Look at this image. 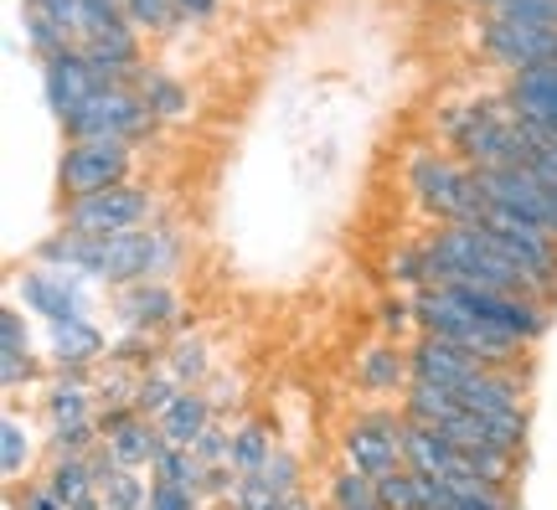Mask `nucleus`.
<instances>
[{
    "instance_id": "obj_19",
    "label": "nucleus",
    "mask_w": 557,
    "mask_h": 510,
    "mask_svg": "<svg viewBox=\"0 0 557 510\" xmlns=\"http://www.w3.org/2000/svg\"><path fill=\"white\" fill-rule=\"evenodd\" d=\"M139 94H145V103L156 109L160 124H191V114H197V94H191V83L181 78V73H171V67H160V62L145 67Z\"/></svg>"
},
{
    "instance_id": "obj_7",
    "label": "nucleus",
    "mask_w": 557,
    "mask_h": 510,
    "mask_svg": "<svg viewBox=\"0 0 557 510\" xmlns=\"http://www.w3.org/2000/svg\"><path fill=\"white\" fill-rule=\"evenodd\" d=\"M475 52L496 67L500 78H511V73L557 62V26H532V21H506V16L480 11L475 16Z\"/></svg>"
},
{
    "instance_id": "obj_13",
    "label": "nucleus",
    "mask_w": 557,
    "mask_h": 510,
    "mask_svg": "<svg viewBox=\"0 0 557 510\" xmlns=\"http://www.w3.org/2000/svg\"><path fill=\"white\" fill-rule=\"evenodd\" d=\"M109 340L99 320H67V325H47V372H83L94 376L109 361Z\"/></svg>"
},
{
    "instance_id": "obj_40",
    "label": "nucleus",
    "mask_w": 557,
    "mask_h": 510,
    "mask_svg": "<svg viewBox=\"0 0 557 510\" xmlns=\"http://www.w3.org/2000/svg\"><path fill=\"white\" fill-rule=\"evenodd\" d=\"M191 453H197L207 470L212 464H233V418H212V428L191 444Z\"/></svg>"
},
{
    "instance_id": "obj_46",
    "label": "nucleus",
    "mask_w": 557,
    "mask_h": 510,
    "mask_svg": "<svg viewBox=\"0 0 557 510\" xmlns=\"http://www.w3.org/2000/svg\"><path fill=\"white\" fill-rule=\"evenodd\" d=\"M459 5H470V11H500V5H517V0H459Z\"/></svg>"
},
{
    "instance_id": "obj_24",
    "label": "nucleus",
    "mask_w": 557,
    "mask_h": 510,
    "mask_svg": "<svg viewBox=\"0 0 557 510\" xmlns=\"http://www.w3.org/2000/svg\"><path fill=\"white\" fill-rule=\"evenodd\" d=\"M274 449H278V438H274V423H269V418L248 412V418L233 423V470H238L243 480H248V474H259Z\"/></svg>"
},
{
    "instance_id": "obj_38",
    "label": "nucleus",
    "mask_w": 557,
    "mask_h": 510,
    "mask_svg": "<svg viewBox=\"0 0 557 510\" xmlns=\"http://www.w3.org/2000/svg\"><path fill=\"white\" fill-rule=\"evenodd\" d=\"M377 325H382V335H387V340H403V346H408V340L418 335L413 295H398V289H393V295H382L377 299Z\"/></svg>"
},
{
    "instance_id": "obj_21",
    "label": "nucleus",
    "mask_w": 557,
    "mask_h": 510,
    "mask_svg": "<svg viewBox=\"0 0 557 510\" xmlns=\"http://www.w3.org/2000/svg\"><path fill=\"white\" fill-rule=\"evenodd\" d=\"M37 480L58 495L67 510L94 506V500H99V480H94V464H88V459H47Z\"/></svg>"
},
{
    "instance_id": "obj_2",
    "label": "nucleus",
    "mask_w": 557,
    "mask_h": 510,
    "mask_svg": "<svg viewBox=\"0 0 557 510\" xmlns=\"http://www.w3.org/2000/svg\"><path fill=\"white\" fill-rule=\"evenodd\" d=\"M139 145L124 139H62L58 156V191L62 201H83L114 191L124 181H139Z\"/></svg>"
},
{
    "instance_id": "obj_47",
    "label": "nucleus",
    "mask_w": 557,
    "mask_h": 510,
    "mask_svg": "<svg viewBox=\"0 0 557 510\" xmlns=\"http://www.w3.org/2000/svg\"><path fill=\"white\" fill-rule=\"evenodd\" d=\"M289 510H320V506L310 500V495H295V500H289Z\"/></svg>"
},
{
    "instance_id": "obj_37",
    "label": "nucleus",
    "mask_w": 557,
    "mask_h": 510,
    "mask_svg": "<svg viewBox=\"0 0 557 510\" xmlns=\"http://www.w3.org/2000/svg\"><path fill=\"white\" fill-rule=\"evenodd\" d=\"M0 356H11V361H26V356H37V335H32V320L21 310L16 299H5V310H0Z\"/></svg>"
},
{
    "instance_id": "obj_34",
    "label": "nucleus",
    "mask_w": 557,
    "mask_h": 510,
    "mask_svg": "<svg viewBox=\"0 0 557 510\" xmlns=\"http://www.w3.org/2000/svg\"><path fill=\"white\" fill-rule=\"evenodd\" d=\"M21 32H26V47L37 52V62L58 58V52H67V47H78V41L67 37L47 11H37V5H21Z\"/></svg>"
},
{
    "instance_id": "obj_44",
    "label": "nucleus",
    "mask_w": 557,
    "mask_h": 510,
    "mask_svg": "<svg viewBox=\"0 0 557 510\" xmlns=\"http://www.w3.org/2000/svg\"><path fill=\"white\" fill-rule=\"evenodd\" d=\"M201 500L181 485H165V480H150V510H197Z\"/></svg>"
},
{
    "instance_id": "obj_26",
    "label": "nucleus",
    "mask_w": 557,
    "mask_h": 510,
    "mask_svg": "<svg viewBox=\"0 0 557 510\" xmlns=\"http://www.w3.org/2000/svg\"><path fill=\"white\" fill-rule=\"evenodd\" d=\"M139 376L120 361H103L94 372V397H99V418H114V412H135V393H139Z\"/></svg>"
},
{
    "instance_id": "obj_23",
    "label": "nucleus",
    "mask_w": 557,
    "mask_h": 510,
    "mask_svg": "<svg viewBox=\"0 0 557 510\" xmlns=\"http://www.w3.org/2000/svg\"><path fill=\"white\" fill-rule=\"evenodd\" d=\"M398 408L408 423H423V428H449L459 418V397L449 387H434V382H408V393L398 397Z\"/></svg>"
},
{
    "instance_id": "obj_12",
    "label": "nucleus",
    "mask_w": 557,
    "mask_h": 510,
    "mask_svg": "<svg viewBox=\"0 0 557 510\" xmlns=\"http://www.w3.org/2000/svg\"><path fill=\"white\" fill-rule=\"evenodd\" d=\"M78 52L94 67H99L103 78L114 83V88H139V78H145V67H150V52H145V37H139L129 21H120V26H109V32H99V37L78 41Z\"/></svg>"
},
{
    "instance_id": "obj_28",
    "label": "nucleus",
    "mask_w": 557,
    "mask_h": 510,
    "mask_svg": "<svg viewBox=\"0 0 557 510\" xmlns=\"http://www.w3.org/2000/svg\"><path fill=\"white\" fill-rule=\"evenodd\" d=\"M124 21L135 26L139 37H176L181 26H186V11H181L176 0H124Z\"/></svg>"
},
{
    "instance_id": "obj_8",
    "label": "nucleus",
    "mask_w": 557,
    "mask_h": 510,
    "mask_svg": "<svg viewBox=\"0 0 557 510\" xmlns=\"http://www.w3.org/2000/svg\"><path fill=\"white\" fill-rule=\"evenodd\" d=\"M475 186H480V197H485L491 212L521 216V222L542 227L547 237H557V191L542 186L537 176L511 171V165H485V171H475Z\"/></svg>"
},
{
    "instance_id": "obj_29",
    "label": "nucleus",
    "mask_w": 557,
    "mask_h": 510,
    "mask_svg": "<svg viewBox=\"0 0 557 510\" xmlns=\"http://www.w3.org/2000/svg\"><path fill=\"white\" fill-rule=\"evenodd\" d=\"M387 284H393L398 295H423V289L434 284V274H429V253H423V237L393 248V258H387Z\"/></svg>"
},
{
    "instance_id": "obj_41",
    "label": "nucleus",
    "mask_w": 557,
    "mask_h": 510,
    "mask_svg": "<svg viewBox=\"0 0 557 510\" xmlns=\"http://www.w3.org/2000/svg\"><path fill=\"white\" fill-rule=\"evenodd\" d=\"M222 510H289V500L269 490L259 474H248V480H238V495H233V506H222Z\"/></svg>"
},
{
    "instance_id": "obj_32",
    "label": "nucleus",
    "mask_w": 557,
    "mask_h": 510,
    "mask_svg": "<svg viewBox=\"0 0 557 510\" xmlns=\"http://www.w3.org/2000/svg\"><path fill=\"white\" fill-rule=\"evenodd\" d=\"M150 480H165V485H181V490H191L201 500V480H207V464H201L191 449H176V444H165L160 459L150 464Z\"/></svg>"
},
{
    "instance_id": "obj_3",
    "label": "nucleus",
    "mask_w": 557,
    "mask_h": 510,
    "mask_svg": "<svg viewBox=\"0 0 557 510\" xmlns=\"http://www.w3.org/2000/svg\"><path fill=\"white\" fill-rule=\"evenodd\" d=\"M11 299L26 314H37L41 325H67V320H99V284L67 269H47V263H26L11 278Z\"/></svg>"
},
{
    "instance_id": "obj_6",
    "label": "nucleus",
    "mask_w": 557,
    "mask_h": 510,
    "mask_svg": "<svg viewBox=\"0 0 557 510\" xmlns=\"http://www.w3.org/2000/svg\"><path fill=\"white\" fill-rule=\"evenodd\" d=\"M403 433H408V418L403 408H367L357 412L346 428H341V464H351L367 480H387L398 474L408 459H403Z\"/></svg>"
},
{
    "instance_id": "obj_27",
    "label": "nucleus",
    "mask_w": 557,
    "mask_h": 510,
    "mask_svg": "<svg viewBox=\"0 0 557 510\" xmlns=\"http://www.w3.org/2000/svg\"><path fill=\"white\" fill-rule=\"evenodd\" d=\"M325 506L331 510H387L377 500V480L357 474L351 464H336L331 480H325Z\"/></svg>"
},
{
    "instance_id": "obj_11",
    "label": "nucleus",
    "mask_w": 557,
    "mask_h": 510,
    "mask_svg": "<svg viewBox=\"0 0 557 510\" xmlns=\"http://www.w3.org/2000/svg\"><path fill=\"white\" fill-rule=\"evenodd\" d=\"M103 88H114V83L103 78V73L83 58L78 47H67V52H58V58L41 62V99H47L52 119H67L73 109H83L88 99H99Z\"/></svg>"
},
{
    "instance_id": "obj_45",
    "label": "nucleus",
    "mask_w": 557,
    "mask_h": 510,
    "mask_svg": "<svg viewBox=\"0 0 557 510\" xmlns=\"http://www.w3.org/2000/svg\"><path fill=\"white\" fill-rule=\"evenodd\" d=\"M176 5L186 11V21H212V16H218L222 0H176Z\"/></svg>"
},
{
    "instance_id": "obj_22",
    "label": "nucleus",
    "mask_w": 557,
    "mask_h": 510,
    "mask_svg": "<svg viewBox=\"0 0 557 510\" xmlns=\"http://www.w3.org/2000/svg\"><path fill=\"white\" fill-rule=\"evenodd\" d=\"M212 418H218V408L207 402V393H201V387H191V393H181L176 402H171V412L160 418V433H165V444L191 449L201 433L212 428Z\"/></svg>"
},
{
    "instance_id": "obj_10",
    "label": "nucleus",
    "mask_w": 557,
    "mask_h": 510,
    "mask_svg": "<svg viewBox=\"0 0 557 510\" xmlns=\"http://www.w3.org/2000/svg\"><path fill=\"white\" fill-rule=\"evenodd\" d=\"M109 314H114V325L120 331H150V335H165L176 331L181 320H186V299H181L176 284H129L120 295H109Z\"/></svg>"
},
{
    "instance_id": "obj_48",
    "label": "nucleus",
    "mask_w": 557,
    "mask_h": 510,
    "mask_svg": "<svg viewBox=\"0 0 557 510\" xmlns=\"http://www.w3.org/2000/svg\"><path fill=\"white\" fill-rule=\"evenodd\" d=\"M78 510H103V500H94V506H78Z\"/></svg>"
},
{
    "instance_id": "obj_9",
    "label": "nucleus",
    "mask_w": 557,
    "mask_h": 510,
    "mask_svg": "<svg viewBox=\"0 0 557 510\" xmlns=\"http://www.w3.org/2000/svg\"><path fill=\"white\" fill-rule=\"evenodd\" d=\"M500 99L517 114V124L527 135L557 150V62H542V67H527V73H511L500 78Z\"/></svg>"
},
{
    "instance_id": "obj_14",
    "label": "nucleus",
    "mask_w": 557,
    "mask_h": 510,
    "mask_svg": "<svg viewBox=\"0 0 557 510\" xmlns=\"http://www.w3.org/2000/svg\"><path fill=\"white\" fill-rule=\"evenodd\" d=\"M103 428V444H109V453L120 459L124 470H145L150 474V464L160 459V449H165V433H160L156 418H145V412H114V418H99Z\"/></svg>"
},
{
    "instance_id": "obj_4",
    "label": "nucleus",
    "mask_w": 557,
    "mask_h": 510,
    "mask_svg": "<svg viewBox=\"0 0 557 510\" xmlns=\"http://www.w3.org/2000/svg\"><path fill=\"white\" fill-rule=\"evenodd\" d=\"M160 212V197L150 181H124L114 191H99V197H83V201H62L58 227L83 237H114V233H139L150 227Z\"/></svg>"
},
{
    "instance_id": "obj_30",
    "label": "nucleus",
    "mask_w": 557,
    "mask_h": 510,
    "mask_svg": "<svg viewBox=\"0 0 557 510\" xmlns=\"http://www.w3.org/2000/svg\"><path fill=\"white\" fill-rule=\"evenodd\" d=\"M165 335H150V331H120L109 340V361H120L129 372H156L160 361H165Z\"/></svg>"
},
{
    "instance_id": "obj_36",
    "label": "nucleus",
    "mask_w": 557,
    "mask_h": 510,
    "mask_svg": "<svg viewBox=\"0 0 557 510\" xmlns=\"http://www.w3.org/2000/svg\"><path fill=\"white\" fill-rule=\"evenodd\" d=\"M186 393V387H181L176 376L165 372V366H156V372H145L139 376V393H135V412H145V418H165V412H171V402H176V397Z\"/></svg>"
},
{
    "instance_id": "obj_16",
    "label": "nucleus",
    "mask_w": 557,
    "mask_h": 510,
    "mask_svg": "<svg viewBox=\"0 0 557 510\" xmlns=\"http://www.w3.org/2000/svg\"><path fill=\"white\" fill-rule=\"evenodd\" d=\"M413 382V361H408V346L403 340H372L357 351V387L372 397H403Z\"/></svg>"
},
{
    "instance_id": "obj_35",
    "label": "nucleus",
    "mask_w": 557,
    "mask_h": 510,
    "mask_svg": "<svg viewBox=\"0 0 557 510\" xmlns=\"http://www.w3.org/2000/svg\"><path fill=\"white\" fill-rule=\"evenodd\" d=\"M259 480H263V485H269L274 495H284V500L305 495V464H299V453L289 449V444H278V449L269 453V464L259 470Z\"/></svg>"
},
{
    "instance_id": "obj_31",
    "label": "nucleus",
    "mask_w": 557,
    "mask_h": 510,
    "mask_svg": "<svg viewBox=\"0 0 557 510\" xmlns=\"http://www.w3.org/2000/svg\"><path fill=\"white\" fill-rule=\"evenodd\" d=\"M103 444L99 418L94 423H47V459H88Z\"/></svg>"
},
{
    "instance_id": "obj_39",
    "label": "nucleus",
    "mask_w": 557,
    "mask_h": 510,
    "mask_svg": "<svg viewBox=\"0 0 557 510\" xmlns=\"http://www.w3.org/2000/svg\"><path fill=\"white\" fill-rule=\"evenodd\" d=\"M377 500L387 510H423V490H418V474L403 464L398 474H387V480H377Z\"/></svg>"
},
{
    "instance_id": "obj_43",
    "label": "nucleus",
    "mask_w": 557,
    "mask_h": 510,
    "mask_svg": "<svg viewBox=\"0 0 557 510\" xmlns=\"http://www.w3.org/2000/svg\"><path fill=\"white\" fill-rule=\"evenodd\" d=\"M5 500H11V510H67V506L58 500V495L47 490V485H41V480L11 485V490H5Z\"/></svg>"
},
{
    "instance_id": "obj_1",
    "label": "nucleus",
    "mask_w": 557,
    "mask_h": 510,
    "mask_svg": "<svg viewBox=\"0 0 557 510\" xmlns=\"http://www.w3.org/2000/svg\"><path fill=\"white\" fill-rule=\"evenodd\" d=\"M403 186L408 201L429 216L434 227H459V222H485V197L475 186V171L449 150L413 145L403 160Z\"/></svg>"
},
{
    "instance_id": "obj_20",
    "label": "nucleus",
    "mask_w": 557,
    "mask_h": 510,
    "mask_svg": "<svg viewBox=\"0 0 557 510\" xmlns=\"http://www.w3.org/2000/svg\"><path fill=\"white\" fill-rule=\"evenodd\" d=\"M160 366L176 376L186 393H191V387H207V382H212V372H218V361H212V340H207L201 331L171 335V346H165V361H160Z\"/></svg>"
},
{
    "instance_id": "obj_42",
    "label": "nucleus",
    "mask_w": 557,
    "mask_h": 510,
    "mask_svg": "<svg viewBox=\"0 0 557 510\" xmlns=\"http://www.w3.org/2000/svg\"><path fill=\"white\" fill-rule=\"evenodd\" d=\"M201 393H207V402L218 408V418H227V412L243 402V376L238 372H222V366H218V372H212V382H207Z\"/></svg>"
},
{
    "instance_id": "obj_18",
    "label": "nucleus",
    "mask_w": 557,
    "mask_h": 510,
    "mask_svg": "<svg viewBox=\"0 0 557 510\" xmlns=\"http://www.w3.org/2000/svg\"><path fill=\"white\" fill-rule=\"evenodd\" d=\"M37 453H47V438H37V428L21 418L16 402H5V418H0V474H5V490L32 480Z\"/></svg>"
},
{
    "instance_id": "obj_5",
    "label": "nucleus",
    "mask_w": 557,
    "mask_h": 510,
    "mask_svg": "<svg viewBox=\"0 0 557 510\" xmlns=\"http://www.w3.org/2000/svg\"><path fill=\"white\" fill-rule=\"evenodd\" d=\"M62 139H124V145H145L160 135L156 109L145 103L139 88H103L99 99H88L67 119H58Z\"/></svg>"
},
{
    "instance_id": "obj_49",
    "label": "nucleus",
    "mask_w": 557,
    "mask_h": 510,
    "mask_svg": "<svg viewBox=\"0 0 557 510\" xmlns=\"http://www.w3.org/2000/svg\"><path fill=\"white\" fill-rule=\"evenodd\" d=\"M197 510H207V506H197Z\"/></svg>"
},
{
    "instance_id": "obj_25",
    "label": "nucleus",
    "mask_w": 557,
    "mask_h": 510,
    "mask_svg": "<svg viewBox=\"0 0 557 510\" xmlns=\"http://www.w3.org/2000/svg\"><path fill=\"white\" fill-rule=\"evenodd\" d=\"M150 233H156V274H150V284H176V278L186 274V263H191L186 227H181L176 216H156Z\"/></svg>"
},
{
    "instance_id": "obj_15",
    "label": "nucleus",
    "mask_w": 557,
    "mask_h": 510,
    "mask_svg": "<svg viewBox=\"0 0 557 510\" xmlns=\"http://www.w3.org/2000/svg\"><path fill=\"white\" fill-rule=\"evenodd\" d=\"M408 361H413L418 382H434V387H449V393H459L475 372H491V366H480L470 351H459V346L438 340V335H413V340H408Z\"/></svg>"
},
{
    "instance_id": "obj_33",
    "label": "nucleus",
    "mask_w": 557,
    "mask_h": 510,
    "mask_svg": "<svg viewBox=\"0 0 557 510\" xmlns=\"http://www.w3.org/2000/svg\"><path fill=\"white\" fill-rule=\"evenodd\" d=\"M99 500H103V510H150V474L120 464L99 485Z\"/></svg>"
},
{
    "instance_id": "obj_17",
    "label": "nucleus",
    "mask_w": 557,
    "mask_h": 510,
    "mask_svg": "<svg viewBox=\"0 0 557 510\" xmlns=\"http://www.w3.org/2000/svg\"><path fill=\"white\" fill-rule=\"evenodd\" d=\"M37 408L47 423H94L99 418V397H94V376L83 372H52L37 387Z\"/></svg>"
}]
</instances>
